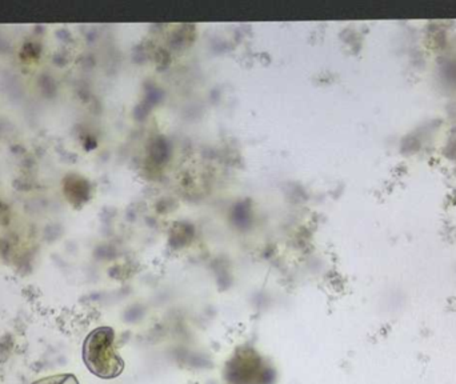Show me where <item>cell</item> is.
<instances>
[{
  "label": "cell",
  "instance_id": "1",
  "mask_svg": "<svg viewBox=\"0 0 456 384\" xmlns=\"http://www.w3.org/2000/svg\"><path fill=\"white\" fill-rule=\"evenodd\" d=\"M86 366L102 380H114L125 370V362L115 348L114 330L101 327L91 332L83 346Z\"/></svg>",
  "mask_w": 456,
  "mask_h": 384
},
{
  "label": "cell",
  "instance_id": "2",
  "mask_svg": "<svg viewBox=\"0 0 456 384\" xmlns=\"http://www.w3.org/2000/svg\"><path fill=\"white\" fill-rule=\"evenodd\" d=\"M32 384H79L77 378L71 374L55 375V377L45 378Z\"/></svg>",
  "mask_w": 456,
  "mask_h": 384
}]
</instances>
